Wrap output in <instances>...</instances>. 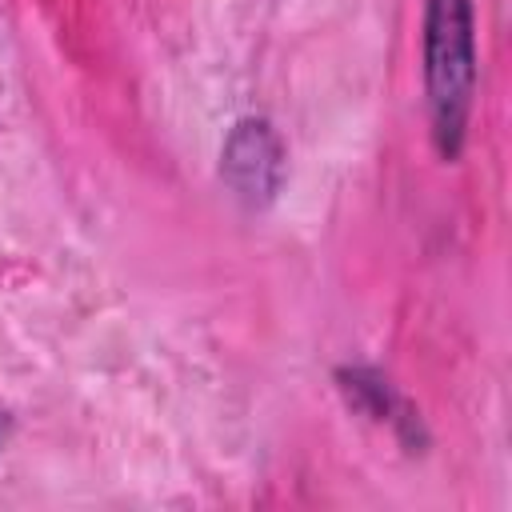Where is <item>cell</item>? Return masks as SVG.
<instances>
[{
  "label": "cell",
  "instance_id": "obj_1",
  "mask_svg": "<svg viewBox=\"0 0 512 512\" xmlns=\"http://www.w3.org/2000/svg\"><path fill=\"white\" fill-rule=\"evenodd\" d=\"M424 96L432 140L444 160H456L468 136L476 96V20L472 0L424 4Z\"/></svg>",
  "mask_w": 512,
  "mask_h": 512
},
{
  "label": "cell",
  "instance_id": "obj_2",
  "mask_svg": "<svg viewBox=\"0 0 512 512\" xmlns=\"http://www.w3.org/2000/svg\"><path fill=\"white\" fill-rule=\"evenodd\" d=\"M224 176L232 188L248 200L272 196L280 180V144L264 120H244L236 124L228 148H224Z\"/></svg>",
  "mask_w": 512,
  "mask_h": 512
}]
</instances>
